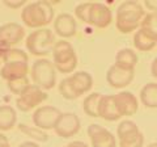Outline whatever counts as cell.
<instances>
[{"instance_id": "27", "label": "cell", "mask_w": 157, "mask_h": 147, "mask_svg": "<svg viewBox=\"0 0 157 147\" xmlns=\"http://www.w3.org/2000/svg\"><path fill=\"white\" fill-rule=\"evenodd\" d=\"M29 85H30V84H29L28 76L26 77H22V79H17V80H13V81H9L8 83L9 91H11L13 95H17V96L24 93V91H25Z\"/></svg>"}, {"instance_id": "29", "label": "cell", "mask_w": 157, "mask_h": 147, "mask_svg": "<svg viewBox=\"0 0 157 147\" xmlns=\"http://www.w3.org/2000/svg\"><path fill=\"white\" fill-rule=\"evenodd\" d=\"M137 129H139V127H137V125L134 121L124 120L117 126V135H118V138H119V137L124 135V134H128V133H131V131H135Z\"/></svg>"}, {"instance_id": "32", "label": "cell", "mask_w": 157, "mask_h": 147, "mask_svg": "<svg viewBox=\"0 0 157 147\" xmlns=\"http://www.w3.org/2000/svg\"><path fill=\"white\" fill-rule=\"evenodd\" d=\"M67 147H89L85 142H81V141H73L71 143H68Z\"/></svg>"}, {"instance_id": "28", "label": "cell", "mask_w": 157, "mask_h": 147, "mask_svg": "<svg viewBox=\"0 0 157 147\" xmlns=\"http://www.w3.org/2000/svg\"><path fill=\"white\" fill-rule=\"evenodd\" d=\"M90 7L92 3H81L75 8V16L82 22L89 21V13H90Z\"/></svg>"}, {"instance_id": "15", "label": "cell", "mask_w": 157, "mask_h": 147, "mask_svg": "<svg viewBox=\"0 0 157 147\" xmlns=\"http://www.w3.org/2000/svg\"><path fill=\"white\" fill-rule=\"evenodd\" d=\"M98 117L105 121H117L122 117L115 102V95L101 96L100 104H98Z\"/></svg>"}, {"instance_id": "37", "label": "cell", "mask_w": 157, "mask_h": 147, "mask_svg": "<svg viewBox=\"0 0 157 147\" xmlns=\"http://www.w3.org/2000/svg\"><path fill=\"white\" fill-rule=\"evenodd\" d=\"M147 147H157V142H153V143H151V145H148Z\"/></svg>"}, {"instance_id": "16", "label": "cell", "mask_w": 157, "mask_h": 147, "mask_svg": "<svg viewBox=\"0 0 157 147\" xmlns=\"http://www.w3.org/2000/svg\"><path fill=\"white\" fill-rule=\"evenodd\" d=\"M54 29H55L58 36H60L63 38L73 37L77 30L75 17L70 13H60L54 20Z\"/></svg>"}, {"instance_id": "13", "label": "cell", "mask_w": 157, "mask_h": 147, "mask_svg": "<svg viewBox=\"0 0 157 147\" xmlns=\"http://www.w3.org/2000/svg\"><path fill=\"white\" fill-rule=\"evenodd\" d=\"M111 21H113V13L106 4L92 3L88 24H90V25L96 26V28L104 29V28L109 26Z\"/></svg>"}, {"instance_id": "17", "label": "cell", "mask_w": 157, "mask_h": 147, "mask_svg": "<svg viewBox=\"0 0 157 147\" xmlns=\"http://www.w3.org/2000/svg\"><path fill=\"white\" fill-rule=\"evenodd\" d=\"M28 63L24 62H11V63H4V66L0 70V76L2 79L7 80V83L22 79L28 75Z\"/></svg>"}, {"instance_id": "4", "label": "cell", "mask_w": 157, "mask_h": 147, "mask_svg": "<svg viewBox=\"0 0 157 147\" xmlns=\"http://www.w3.org/2000/svg\"><path fill=\"white\" fill-rule=\"evenodd\" d=\"M52 61L55 68L62 74H71L77 66V55L70 42L64 40L55 42L52 49Z\"/></svg>"}, {"instance_id": "30", "label": "cell", "mask_w": 157, "mask_h": 147, "mask_svg": "<svg viewBox=\"0 0 157 147\" xmlns=\"http://www.w3.org/2000/svg\"><path fill=\"white\" fill-rule=\"evenodd\" d=\"M4 6H7L8 8L17 9L20 7H25L26 6V0H4Z\"/></svg>"}, {"instance_id": "21", "label": "cell", "mask_w": 157, "mask_h": 147, "mask_svg": "<svg viewBox=\"0 0 157 147\" xmlns=\"http://www.w3.org/2000/svg\"><path fill=\"white\" fill-rule=\"evenodd\" d=\"M140 30L157 42V13H147L140 24Z\"/></svg>"}, {"instance_id": "12", "label": "cell", "mask_w": 157, "mask_h": 147, "mask_svg": "<svg viewBox=\"0 0 157 147\" xmlns=\"http://www.w3.org/2000/svg\"><path fill=\"white\" fill-rule=\"evenodd\" d=\"M86 133L90 138L92 147H117V139L113 133L100 125H89Z\"/></svg>"}, {"instance_id": "3", "label": "cell", "mask_w": 157, "mask_h": 147, "mask_svg": "<svg viewBox=\"0 0 157 147\" xmlns=\"http://www.w3.org/2000/svg\"><path fill=\"white\" fill-rule=\"evenodd\" d=\"M92 87L93 77L90 74L86 71H77L59 83V93L66 100H75L89 92Z\"/></svg>"}, {"instance_id": "10", "label": "cell", "mask_w": 157, "mask_h": 147, "mask_svg": "<svg viewBox=\"0 0 157 147\" xmlns=\"http://www.w3.org/2000/svg\"><path fill=\"white\" fill-rule=\"evenodd\" d=\"M134 76H135L134 70H128V68H124L114 63L113 66L109 67V70L106 72V81L113 88L121 89V88L130 85L131 81L134 80Z\"/></svg>"}, {"instance_id": "14", "label": "cell", "mask_w": 157, "mask_h": 147, "mask_svg": "<svg viewBox=\"0 0 157 147\" xmlns=\"http://www.w3.org/2000/svg\"><path fill=\"white\" fill-rule=\"evenodd\" d=\"M115 102L118 106V110L122 117H131L137 112L139 108V101L136 96L128 91H123L115 95Z\"/></svg>"}, {"instance_id": "11", "label": "cell", "mask_w": 157, "mask_h": 147, "mask_svg": "<svg viewBox=\"0 0 157 147\" xmlns=\"http://www.w3.org/2000/svg\"><path fill=\"white\" fill-rule=\"evenodd\" d=\"M25 37V29L17 22H7L0 26V46L12 47Z\"/></svg>"}, {"instance_id": "23", "label": "cell", "mask_w": 157, "mask_h": 147, "mask_svg": "<svg viewBox=\"0 0 157 147\" xmlns=\"http://www.w3.org/2000/svg\"><path fill=\"white\" fill-rule=\"evenodd\" d=\"M101 96L100 93L97 92H93V93L88 95L84 101H82V109H84V113L89 117H98V104H100V100H101Z\"/></svg>"}, {"instance_id": "9", "label": "cell", "mask_w": 157, "mask_h": 147, "mask_svg": "<svg viewBox=\"0 0 157 147\" xmlns=\"http://www.w3.org/2000/svg\"><path fill=\"white\" fill-rule=\"evenodd\" d=\"M80 118L75 113H62L54 126V130H55V134L60 138H71L80 131Z\"/></svg>"}, {"instance_id": "24", "label": "cell", "mask_w": 157, "mask_h": 147, "mask_svg": "<svg viewBox=\"0 0 157 147\" xmlns=\"http://www.w3.org/2000/svg\"><path fill=\"white\" fill-rule=\"evenodd\" d=\"M156 43V41L145 36L140 29H137L136 33L134 34V46L140 51H151L152 49H155Z\"/></svg>"}, {"instance_id": "6", "label": "cell", "mask_w": 157, "mask_h": 147, "mask_svg": "<svg viewBox=\"0 0 157 147\" xmlns=\"http://www.w3.org/2000/svg\"><path fill=\"white\" fill-rule=\"evenodd\" d=\"M55 66L48 59H37L32 66V80L39 88L51 89L56 84Z\"/></svg>"}, {"instance_id": "31", "label": "cell", "mask_w": 157, "mask_h": 147, "mask_svg": "<svg viewBox=\"0 0 157 147\" xmlns=\"http://www.w3.org/2000/svg\"><path fill=\"white\" fill-rule=\"evenodd\" d=\"M144 7L148 8L152 13H157V0H145Z\"/></svg>"}, {"instance_id": "19", "label": "cell", "mask_w": 157, "mask_h": 147, "mask_svg": "<svg viewBox=\"0 0 157 147\" xmlns=\"http://www.w3.org/2000/svg\"><path fill=\"white\" fill-rule=\"evenodd\" d=\"M140 101L147 108H157V83H148L141 88Z\"/></svg>"}, {"instance_id": "1", "label": "cell", "mask_w": 157, "mask_h": 147, "mask_svg": "<svg viewBox=\"0 0 157 147\" xmlns=\"http://www.w3.org/2000/svg\"><path fill=\"white\" fill-rule=\"evenodd\" d=\"M144 7L137 2L127 0L123 2L117 9L115 26L121 33L128 34L140 28L141 20L145 16Z\"/></svg>"}, {"instance_id": "36", "label": "cell", "mask_w": 157, "mask_h": 147, "mask_svg": "<svg viewBox=\"0 0 157 147\" xmlns=\"http://www.w3.org/2000/svg\"><path fill=\"white\" fill-rule=\"evenodd\" d=\"M3 51H4V47L0 46V59H2V58H3Z\"/></svg>"}, {"instance_id": "22", "label": "cell", "mask_w": 157, "mask_h": 147, "mask_svg": "<svg viewBox=\"0 0 157 147\" xmlns=\"http://www.w3.org/2000/svg\"><path fill=\"white\" fill-rule=\"evenodd\" d=\"M143 145L144 135L139 129L119 137V147H143Z\"/></svg>"}, {"instance_id": "5", "label": "cell", "mask_w": 157, "mask_h": 147, "mask_svg": "<svg viewBox=\"0 0 157 147\" xmlns=\"http://www.w3.org/2000/svg\"><path fill=\"white\" fill-rule=\"evenodd\" d=\"M25 45L30 54L36 57H42L52 51L55 38L50 29H37L26 37Z\"/></svg>"}, {"instance_id": "26", "label": "cell", "mask_w": 157, "mask_h": 147, "mask_svg": "<svg viewBox=\"0 0 157 147\" xmlns=\"http://www.w3.org/2000/svg\"><path fill=\"white\" fill-rule=\"evenodd\" d=\"M18 129L25 135H28L29 138H32L33 141H37V142H47L48 141L47 133L45 130L38 129V127H30L25 124H18Z\"/></svg>"}, {"instance_id": "34", "label": "cell", "mask_w": 157, "mask_h": 147, "mask_svg": "<svg viewBox=\"0 0 157 147\" xmlns=\"http://www.w3.org/2000/svg\"><path fill=\"white\" fill-rule=\"evenodd\" d=\"M0 147H11L8 138L6 135H3V134H0Z\"/></svg>"}, {"instance_id": "20", "label": "cell", "mask_w": 157, "mask_h": 147, "mask_svg": "<svg viewBox=\"0 0 157 147\" xmlns=\"http://www.w3.org/2000/svg\"><path fill=\"white\" fill-rule=\"evenodd\" d=\"M137 61H139V58H137L136 53L134 50H131V49H122L115 55L117 65H119L124 68H128V70H134L135 66L137 65Z\"/></svg>"}, {"instance_id": "7", "label": "cell", "mask_w": 157, "mask_h": 147, "mask_svg": "<svg viewBox=\"0 0 157 147\" xmlns=\"http://www.w3.org/2000/svg\"><path fill=\"white\" fill-rule=\"evenodd\" d=\"M47 93L42 88H39L36 84H30L24 91V93H21L16 99V106L20 110L28 112L36 108L37 105L42 104L45 100H47Z\"/></svg>"}, {"instance_id": "25", "label": "cell", "mask_w": 157, "mask_h": 147, "mask_svg": "<svg viewBox=\"0 0 157 147\" xmlns=\"http://www.w3.org/2000/svg\"><path fill=\"white\" fill-rule=\"evenodd\" d=\"M3 62L11 63V62H24L28 63V54L21 50V49H13V47H4L3 51Z\"/></svg>"}, {"instance_id": "33", "label": "cell", "mask_w": 157, "mask_h": 147, "mask_svg": "<svg viewBox=\"0 0 157 147\" xmlns=\"http://www.w3.org/2000/svg\"><path fill=\"white\" fill-rule=\"evenodd\" d=\"M151 72H152V75H153V77L157 79V57L155 58L153 62H152V65H151Z\"/></svg>"}, {"instance_id": "18", "label": "cell", "mask_w": 157, "mask_h": 147, "mask_svg": "<svg viewBox=\"0 0 157 147\" xmlns=\"http://www.w3.org/2000/svg\"><path fill=\"white\" fill-rule=\"evenodd\" d=\"M17 114L14 108L11 105L0 106V130H11L16 125Z\"/></svg>"}, {"instance_id": "35", "label": "cell", "mask_w": 157, "mask_h": 147, "mask_svg": "<svg viewBox=\"0 0 157 147\" xmlns=\"http://www.w3.org/2000/svg\"><path fill=\"white\" fill-rule=\"evenodd\" d=\"M18 147H39V146L37 145V142H34V141H26V142H22Z\"/></svg>"}, {"instance_id": "8", "label": "cell", "mask_w": 157, "mask_h": 147, "mask_svg": "<svg viewBox=\"0 0 157 147\" xmlns=\"http://www.w3.org/2000/svg\"><path fill=\"white\" fill-rule=\"evenodd\" d=\"M60 116H62V112L58 108L52 105H46V106H39L33 113L32 120L38 129L50 130V129H54V126H55L56 121L59 120Z\"/></svg>"}, {"instance_id": "2", "label": "cell", "mask_w": 157, "mask_h": 147, "mask_svg": "<svg viewBox=\"0 0 157 147\" xmlns=\"http://www.w3.org/2000/svg\"><path fill=\"white\" fill-rule=\"evenodd\" d=\"M21 20L29 28H41L54 20V8L46 0L29 3L22 8Z\"/></svg>"}]
</instances>
